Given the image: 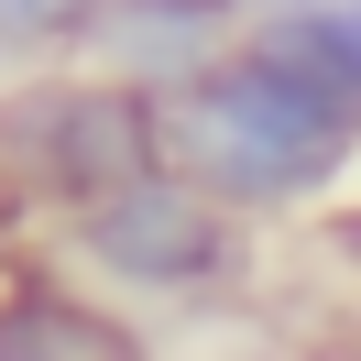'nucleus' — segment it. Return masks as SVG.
<instances>
[{"mask_svg":"<svg viewBox=\"0 0 361 361\" xmlns=\"http://www.w3.org/2000/svg\"><path fill=\"white\" fill-rule=\"evenodd\" d=\"M350 241H361V219H350Z\"/></svg>","mask_w":361,"mask_h":361,"instance_id":"1a4fd4ad","label":"nucleus"},{"mask_svg":"<svg viewBox=\"0 0 361 361\" xmlns=\"http://www.w3.org/2000/svg\"><path fill=\"white\" fill-rule=\"evenodd\" d=\"M230 11H241V23H263V11H295V0H230Z\"/></svg>","mask_w":361,"mask_h":361,"instance_id":"6e6552de","label":"nucleus"},{"mask_svg":"<svg viewBox=\"0 0 361 361\" xmlns=\"http://www.w3.org/2000/svg\"><path fill=\"white\" fill-rule=\"evenodd\" d=\"M230 219L241 208L208 197L186 164H154V176H132V186H110V197L77 208V252L110 285H132V295H208L241 263V230Z\"/></svg>","mask_w":361,"mask_h":361,"instance_id":"7ed1b4c3","label":"nucleus"},{"mask_svg":"<svg viewBox=\"0 0 361 361\" xmlns=\"http://www.w3.org/2000/svg\"><path fill=\"white\" fill-rule=\"evenodd\" d=\"M0 154H11L23 186H44L66 208H88L110 186L154 176V164H176L164 154V99L132 88V77H110V66L99 77H33L23 99H0Z\"/></svg>","mask_w":361,"mask_h":361,"instance_id":"f03ea898","label":"nucleus"},{"mask_svg":"<svg viewBox=\"0 0 361 361\" xmlns=\"http://www.w3.org/2000/svg\"><path fill=\"white\" fill-rule=\"evenodd\" d=\"M0 361H142V339L66 285H11L0 295Z\"/></svg>","mask_w":361,"mask_h":361,"instance_id":"39448f33","label":"nucleus"},{"mask_svg":"<svg viewBox=\"0 0 361 361\" xmlns=\"http://www.w3.org/2000/svg\"><path fill=\"white\" fill-rule=\"evenodd\" d=\"M241 11L230 0H110L99 11V33H88V55L110 77H132V88H154V99H176L186 77H208V66H230L241 55Z\"/></svg>","mask_w":361,"mask_h":361,"instance_id":"20e7f679","label":"nucleus"},{"mask_svg":"<svg viewBox=\"0 0 361 361\" xmlns=\"http://www.w3.org/2000/svg\"><path fill=\"white\" fill-rule=\"evenodd\" d=\"M329 11H339V33H350V55H361V0H329Z\"/></svg>","mask_w":361,"mask_h":361,"instance_id":"0eeeda50","label":"nucleus"},{"mask_svg":"<svg viewBox=\"0 0 361 361\" xmlns=\"http://www.w3.org/2000/svg\"><path fill=\"white\" fill-rule=\"evenodd\" d=\"M110 0H0V55H88Z\"/></svg>","mask_w":361,"mask_h":361,"instance_id":"423d86ee","label":"nucleus"},{"mask_svg":"<svg viewBox=\"0 0 361 361\" xmlns=\"http://www.w3.org/2000/svg\"><path fill=\"white\" fill-rule=\"evenodd\" d=\"M164 154L230 208H295L361 154V99L241 33V55L164 99Z\"/></svg>","mask_w":361,"mask_h":361,"instance_id":"f257e3e1","label":"nucleus"}]
</instances>
